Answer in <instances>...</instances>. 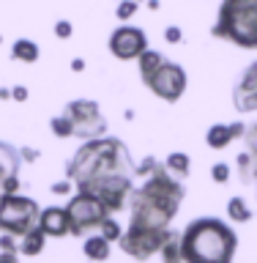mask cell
Returning <instances> with one entry per match:
<instances>
[{
  "instance_id": "26",
  "label": "cell",
  "mask_w": 257,
  "mask_h": 263,
  "mask_svg": "<svg viewBox=\"0 0 257 263\" xmlns=\"http://www.w3.org/2000/svg\"><path fill=\"white\" fill-rule=\"evenodd\" d=\"M211 178L216 181V184H227L230 181V164L227 162H216L211 167Z\"/></svg>"
},
{
  "instance_id": "1",
  "label": "cell",
  "mask_w": 257,
  "mask_h": 263,
  "mask_svg": "<svg viewBox=\"0 0 257 263\" xmlns=\"http://www.w3.org/2000/svg\"><path fill=\"white\" fill-rule=\"evenodd\" d=\"M134 159L126 143L118 137H93L82 140V145L66 164V178L77 186V192L98 197L112 214L129 205V195L134 189Z\"/></svg>"
},
{
  "instance_id": "27",
  "label": "cell",
  "mask_w": 257,
  "mask_h": 263,
  "mask_svg": "<svg viewBox=\"0 0 257 263\" xmlns=\"http://www.w3.org/2000/svg\"><path fill=\"white\" fill-rule=\"evenodd\" d=\"M0 250H3V252H19V236L0 233Z\"/></svg>"
},
{
  "instance_id": "15",
  "label": "cell",
  "mask_w": 257,
  "mask_h": 263,
  "mask_svg": "<svg viewBox=\"0 0 257 263\" xmlns=\"http://www.w3.org/2000/svg\"><path fill=\"white\" fill-rule=\"evenodd\" d=\"M82 252H85V258H90L93 263H102L110 258V241L98 233V236H88L85 241H82Z\"/></svg>"
},
{
  "instance_id": "29",
  "label": "cell",
  "mask_w": 257,
  "mask_h": 263,
  "mask_svg": "<svg viewBox=\"0 0 257 263\" xmlns=\"http://www.w3.org/2000/svg\"><path fill=\"white\" fill-rule=\"evenodd\" d=\"M52 30H55L57 39H71V36H74V25H71L69 20H57Z\"/></svg>"
},
{
  "instance_id": "10",
  "label": "cell",
  "mask_w": 257,
  "mask_h": 263,
  "mask_svg": "<svg viewBox=\"0 0 257 263\" xmlns=\"http://www.w3.org/2000/svg\"><path fill=\"white\" fill-rule=\"evenodd\" d=\"M107 47H110V52L118 58V61H137V58L148 49V36H145L143 28L118 25V28L110 33Z\"/></svg>"
},
{
  "instance_id": "31",
  "label": "cell",
  "mask_w": 257,
  "mask_h": 263,
  "mask_svg": "<svg viewBox=\"0 0 257 263\" xmlns=\"http://www.w3.org/2000/svg\"><path fill=\"white\" fill-rule=\"evenodd\" d=\"M28 96H30V90L25 85H14L11 88V99H14V102H28Z\"/></svg>"
},
{
  "instance_id": "23",
  "label": "cell",
  "mask_w": 257,
  "mask_h": 263,
  "mask_svg": "<svg viewBox=\"0 0 257 263\" xmlns=\"http://www.w3.org/2000/svg\"><path fill=\"white\" fill-rule=\"evenodd\" d=\"M98 230H102V236L107 238V241H118V238L123 236V230H121V225H118V219H112V217H107L104 222H102V228H98Z\"/></svg>"
},
{
  "instance_id": "34",
  "label": "cell",
  "mask_w": 257,
  "mask_h": 263,
  "mask_svg": "<svg viewBox=\"0 0 257 263\" xmlns=\"http://www.w3.org/2000/svg\"><path fill=\"white\" fill-rule=\"evenodd\" d=\"M0 263H19V252H3L0 250Z\"/></svg>"
},
{
  "instance_id": "24",
  "label": "cell",
  "mask_w": 257,
  "mask_h": 263,
  "mask_svg": "<svg viewBox=\"0 0 257 263\" xmlns=\"http://www.w3.org/2000/svg\"><path fill=\"white\" fill-rule=\"evenodd\" d=\"M137 8H140V3H137V0H121V3H118V8H115V16H118L121 22H129L131 16L137 14Z\"/></svg>"
},
{
  "instance_id": "37",
  "label": "cell",
  "mask_w": 257,
  "mask_h": 263,
  "mask_svg": "<svg viewBox=\"0 0 257 263\" xmlns=\"http://www.w3.org/2000/svg\"><path fill=\"white\" fill-rule=\"evenodd\" d=\"M148 6H151V8H153V11H156V8H159L162 3H159V0H148Z\"/></svg>"
},
{
  "instance_id": "21",
  "label": "cell",
  "mask_w": 257,
  "mask_h": 263,
  "mask_svg": "<svg viewBox=\"0 0 257 263\" xmlns=\"http://www.w3.org/2000/svg\"><path fill=\"white\" fill-rule=\"evenodd\" d=\"M227 217L233 219V222H249L252 219V209L246 205L244 197H230L227 200Z\"/></svg>"
},
{
  "instance_id": "9",
  "label": "cell",
  "mask_w": 257,
  "mask_h": 263,
  "mask_svg": "<svg viewBox=\"0 0 257 263\" xmlns=\"http://www.w3.org/2000/svg\"><path fill=\"white\" fill-rule=\"evenodd\" d=\"M167 233H170V228L159 230V228L131 225V222H129V230H123V236L118 238V247H121V252L129 255V258L148 260V258H153V255H159Z\"/></svg>"
},
{
  "instance_id": "30",
  "label": "cell",
  "mask_w": 257,
  "mask_h": 263,
  "mask_svg": "<svg viewBox=\"0 0 257 263\" xmlns=\"http://www.w3.org/2000/svg\"><path fill=\"white\" fill-rule=\"evenodd\" d=\"M164 41H167V44H181V41H184V30H181L178 25H167V28H164Z\"/></svg>"
},
{
  "instance_id": "22",
  "label": "cell",
  "mask_w": 257,
  "mask_h": 263,
  "mask_svg": "<svg viewBox=\"0 0 257 263\" xmlns=\"http://www.w3.org/2000/svg\"><path fill=\"white\" fill-rule=\"evenodd\" d=\"M49 129H52V135H55V137H61V140L74 137V123H71V118H69L66 112L52 115V121H49Z\"/></svg>"
},
{
  "instance_id": "17",
  "label": "cell",
  "mask_w": 257,
  "mask_h": 263,
  "mask_svg": "<svg viewBox=\"0 0 257 263\" xmlns=\"http://www.w3.org/2000/svg\"><path fill=\"white\" fill-rule=\"evenodd\" d=\"M205 143H208V148H213V151L227 148L230 143H233L230 123H213V126H208V132H205Z\"/></svg>"
},
{
  "instance_id": "3",
  "label": "cell",
  "mask_w": 257,
  "mask_h": 263,
  "mask_svg": "<svg viewBox=\"0 0 257 263\" xmlns=\"http://www.w3.org/2000/svg\"><path fill=\"white\" fill-rule=\"evenodd\" d=\"M235 250V230L216 217H200L189 222L181 233L184 263H233Z\"/></svg>"
},
{
  "instance_id": "36",
  "label": "cell",
  "mask_w": 257,
  "mask_h": 263,
  "mask_svg": "<svg viewBox=\"0 0 257 263\" xmlns=\"http://www.w3.org/2000/svg\"><path fill=\"white\" fill-rule=\"evenodd\" d=\"M0 99H3V102H6V99H11V88H0Z\"/></svg>"
},
{
  "instance_id": "5",
  "label": "cell",
  "mask_w": 257,
  "mask_h": 263,
  "mask_svg": "<svg viewBox=\"0 0 257 263\" xmlns=\"http://www.w3.org/2000/svg\"><path fill=\"white\" fill-rule=\"evenodd\" d=\"M38 203L28 195H0V233H14L22 238L28 230L38 225Z\"/></svg>"
},
{
  "instance_id": "6",
  "label": "cell",
  "mask_w": 257,
  "mask_h": 263,
  "mask_svg": "<svg viewBox=\"0 0 257 263\" xmlns=\"http://www.w3.org/2000/svg\"><path fill=\"white\" fill-rule=\"evenodd\" d=\"M66 214H69L71 236H85L90 230L102 228V222L107 217H112V211L98 197L88 195V192H74L71 200L66 203Z\"/></svg>"
},
{
  "instance_id": "19",
  "label": "cell",
  "mask_w": 257,
  "mask_h": 263,
  "mask_svg": "<svg viewBox=\"0 0 257 263\" xmlns=\"http://www.w3.org/2000/svg\"><path fill=\"white\" fill-rule=\"evenodd\" d=\"M164 170L172 173L175 178H184V176H189V170H192V159H189V154H184V151H172V154H167V159H164Z\"/></svg>"
},
{
  "instance_id": "2",
  "label": "cell",
  "mask_w": 257,
  "mask_h": 263,
  "mask_svg": "<svg viewBox=\"0 0 257 263\" xmlns=\"http://www.w3.org/2000/svg\"><path fill=\"white\" fill-rule=\"evenodd\" d=\"M184 203V184L164 170H153L137 189L129 195V214L131 225H145V228H159L167 230L170 222L175 219Z\"/></svg>"
},
{
  "instance_id": "4",
  "label": "cell",
  "mask_w": 257,
  "mask_h": 263,
  "mask_svg": "<svg viewBox=\"0 0 257 263\" xmlns=\"http://www.w3.org/2000/svg\"><path fill=\"white\" fill-rule=\"evenodd\" d=\"M211 36L241 49H257V0H222Z\"/></svg>"
},
{
  "instance_id": "13",
  "label": "cell",
  "mask_w": 257,
  "mask_h": 263,
  "mask_svg": "<svg viewBox=\"0 0 257 263\" xmlns=\"http://www.w3.org/2000/svg\"><path fill=\"white\" fill-rule=\"evenodd\" d=\"M19 167H22V156H19V148L0 140V195H3V184L6 178L11 176H19Z\"/></svg>"
},
{
  "instance_id": "16",
  "label": "cell",
  "mask_w": 257,
  "mask_h": 263,
  "mask_svg": "<svg viewBox=\"0 0 257 263\" xmlns=\"http://www.w3.org/2000/svg\"><path fill=\"white\" fill-rule=\"evenodd\" d=\"M11 58L14 61H22V63H36L41 58V49L33 39H16L11 44Z\"/></svg>"
},
{
  "instance_id": "8",
  "label": "cell",
  "mask_w": 257,
  "mask_h": 263,
  "mask_svg": "<svg viewBox=\"0 0 257 263\" xmlns=\"http://www.w3.org/2000/svg\"><path fill=\"white\" fill-rule=\"evenodd\" d=\"M143 85L151 90L153 96H159L162 102H170L175 104L181 96L186 93V85H189V77H186V69L175 61H167L164 58L162 66L156 69L151 77H148Z\"/></svg>"
},
{
  "instance_id": "7",
  "label": "cell",
  "mask_w": 257,
  "mask_h": 263,
  "mask_svg": "<svg viewBox=\"0 0 257 263\" xmlns=\"http://www.w3.org/2000/svg\"><path fill=\"white\" fill-rule=\"evenodd\" d=\"M63 112L71 118L74 137H80V140L104 137L107 132H110V123H107V118L102 115V107H98L93 99H71V102L63 107Z\"/></svg>"
},
{
  "instance_id": "25",
  "label": "cell",
  "mask_w": 257,
  "mask_h": 263,
  "mask_svg": "<svg viewBox=\"0 0 257 263\" xmlns=\"http://www.w3.org/2000/svg\"><path fill=\"white\" fill-rule=\"evenodd\" d=\"M159 167H162V164L156 162L153 156H145V159H143V162H140L137 167H134V176H137V178H148L153 170H159Z\"/></svg>"
},
{
  "instance_id": "20",
  "label": "cell",
  "mask_w": 257,
  "mask_h": 263,
  "mask_svg": "<svg viewBox=\"0 0 257 263\" xmlns=\"http://www.w3.org/2000/svg\"><path fill=\"white\" fill-rule=\"evenodd\" d=\"M162 61H164V55H162V52H156V49H145V52L137 58L140 80L145 82V80L151 77V74H153V71H156V69H159V66H162Z\"/></svg>"
},
{
  "instance_id": "38",
  "label": "cell",
  "mask_w": 257,
  "mask_h": 263,
  "mask_svg": "<svg viewBox=\"0 0 257 263\" xmlns=\"http://www.w3.org/2000/svg\"><path fill=\"white\" fill-rule=\"evenodd\" d=\"M137 3H140V0H137Z\"/></svg>"
},
{
  "instance_id": "11",
  "label": "cell",
  "mask_w": 257,
  "mask_h": 263,
  "mask_svg": "<svg viewBox=\"0 0 257 263\" xmlns=\"http://www.w3.org/2000/svg\"><path fill=\"white\" fill-rule=\"evenodd\" d=\"M233 107L238 112H257V61L246 63L233 85Z\"/></svg>"
},
{
  "instance_id": "28",
  "label": "cell",
  "mask_w": 257,
  "mask_h": 263,
  "mask_svg": "<svg viewBox=\"0 0 257 263\" xmlns=\"http://www.w3.org/2000/svg\"><path fill=\"white\" fill-rule=\"evenodd\" d=\"M71 189H74L71 178H63V181H55V184L49 186V192L57 195V197H66V195H71Z\"/></svg>"
},
{
  "instance_id": "35",
  "label": "cell",
  "mask_w": 257,
  "mask_h": 263,
  "mask_svg": "<svg viewBox=\"0 0 257 263\" xmlns=\"http://www.w3.org/2000/svg\"><path fill=\"white\" fill-rule=\"evenodd\" d=\"M71 71H85V61H82V58H74V61H71Z\"/></svg>"
},
{
  "instance_id": "14",
  "label": "cell",
  "mask_w": 257,
  "mask_h": 263,
  "mask_svg": "<svg viewBox=\"0 0 257 263\" xmlns=\"http://www.w3.org/2000/svg\"><path fill=\"white\" fill-rule=\"evenodd\" d=\"M44 247H47V233L38 225L19 238V255H25V258H36V255L44 252Z\"/></svg>"
},
{
  "instance_id": "12",
  "label": "cell",
  "mask_w": 257,
  "mask_h": 263,
  "mask_svg": "<svg viewBox=\"0 0 257 263\" xmlns=\"http://www.w3.org/2000/svg\"><path fill=\"white\" fill-rule=\"evenodd\" d=\"M38 228L44 230L47 236H52V238L69 236L71 228H69V214H66V205H47V209H41Z\"/></svg>"
},
{
  "instance_id": "32",
  "label": "cell",
  "mask_w": 257,
  "mask_h": 263,
  "mask_svg": "<svg viewBox=\"0 0 257 263\" xmlns=\"http://www.w3.org/2000/svg\"><path fill=\"white\" fill-rule=\"evenodd\" d=\"M19 156H22V162H36L38 159V151H36V148H30V145H22L19 148Z\"/></svg>"
},
{
  "instance_id": "33",
  "label": "cell",
  "mask_w": 257,
  "mask_h": 263,
  "mask_svg": "<svg viewBox=\"0 0 257 263\" xmlns=\"http://www.w3.org/2000/svg\"><path fill=\"white\" fill-rule=\"evenodd\" d=\"M230 132H233V140H241L244 132H246V123L244 121H233L230 123Z\"/></svg>"
},
{
  "instance_id": "18",
  "label": "cell",
  "mask_w": 257,
  "mask_h": 263,
  "mask_svg": "<svg viewBox=\"0 0 257 263\" xmlns=\"http://www.w3.org/2000/svg\"><path fill=\"white\" fill-rule=\"evenodd\" d=\"M159 255H162V263H184V255H181V233L170 230Z\"/></svg>"
}]
</instances>
